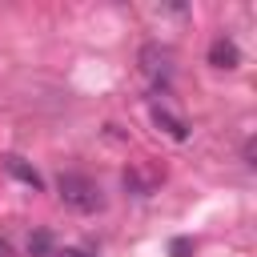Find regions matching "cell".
Segmentation results:
<instances>
[{"mask_svg": "<svg viewBox=\"0 0 257 257\" xmlns=\"http://www.w3.org/2000/svg\"><path fill=\"white\" fill-rule=\"evenodd\" d=\"M28 257H52V237L48 233H32L28 237Z\"/></svg>", "mask_w": 257, "mask_h": 257, "instance_id": "obj_6", "label": "cell"}, {"mask_svg": "<svg viewBox=\"0 0 257 257\" xmlns=\"http://www.w3.org/2000/svg\"><path fill=\"white\" fill-rule=\"evenodd\" d=\"M56 257H96V253H84V249H64V253H56Z\"/></svg>", "mask_w": 257, "mask_h": 257, "instance_id": "obj_8", "label": "cell"}, {"mask_svg": "<svg viewBox=\"0 0 257 257\" xmlns=\"http://www.w3.org/2000/svg\"><path fill=\"white\" fill-rule=\"evenodd\" d=\"M153 124H157V128H165L173 141H185V137H189V124H185L181 116H173L169 108H161V104L153 108Z\"/></svg>", "mask_w": 257, "mask_h": 257, "instance_id": "obj_4", "label": "cell"}, {"mask_svg": "<svg viewBox=\"0 0 257 257\" xmlns=\"http://www.w3.org/2000/svg\"><path fill=\"white\" fill-rule=\"evenodd\" d=\"M209 64H213V68H237V64H241V48H237L229 36H217V40L209 44Z\"/></svg>", "mask_w": 257, "mask_h": 257, "instance_id": "obj_3", "label": "cell"}, {"mask_svg": "<svg viewBox=\"0 0 257 257\" xmlns=\"http://www.w3.org/2000/svg\"><path fill=\"white\" fill-rule=\"evenodd\" d=\"M4 169H8V173H12L16 181H24V185H32V189H40V185H44V181H40V173H36L32 165H24L20 157H4Z\"/></svg>", "mask_w": 257, "mask_h": 257, "instance_id": "obj_5", "label": "cell"}, {"mask_svg": "<svg viewBox=\"0 0 257 257\" xmlns=\"http://www.w3.org/2000/svg\"><path fill=\"white\" fill-rule=\"evenodd\" d=\"M189 253H193V241L189 237H177L173 241V257H189Z\"/></svg>", "mask_w": 257, "mask_h": 257, "instance_id": "obj_7", "label": "cell"}, {"mask_svg": "<svg viewBox=\"0 0 257 257\" xmlns=\"http://www.w3.org/2000/svg\"><path fill=\"white\" fill-rule=\"evenodd\" d=\"M56 193H60V201H64L68 209H76V213H96V209L104 205L100 185H96L92 177H84V173H60V177H56Z\"/></svg>", "mask_w": 257, "mask_h": 257, "instance_id": "obj_1", "label": "cell"}, {"mask_svg": "<svg viewBox=\"0 0 257 257\" xmlns=\"http://www.w3.org/2000/svg\"><path fill=\"white\" fill-rule=\"evenodd\" d=\"M0 257H12V245H8L4 237H0Z\"/></svg>", "mask_w": 257, "mask_h": 257, "instance_id": "obj_9", "label": "cell"}, {"mask_svg": "<svg viewBox=\"0 0 257 257\" xmlns=\"http://www.w3.org/2000/svg\"><path fill=\"white\" fill-rule=\"evenodd\" d=\"M173 56H169V48H161V44H145L141 48V72L153 80V84H169V76H173V64H169Z\"/></svg>", "mask_w": 257, "mask_h": 257, "instance_id": "obj_2", "label": "cell"}]
</instances>
